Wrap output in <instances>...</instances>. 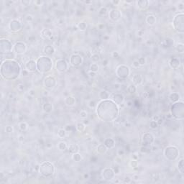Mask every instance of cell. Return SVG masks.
Masks as SVG:
<instances>
[{
  "label": "cell",
  "instance_id": "cell-28",
  "mask_svg": "<svg viewBox=\"0 0 184 184\" xmlns=\"http://www.w3.org/2000/svg\"><path fill=\"white\" fill-rule=\"evenodd\" d=\"M146 22L148 25H153L156 22V18L154 15H149L147 17Z\"/></svg>",
  "mask_w": 184,
  "mask_h": 184
},
{
  "label": "cell",
  "instance_id": "cell-2",
  "mask_svg": "<svg viewBox=\"0 0 184 184\" xmlns=\"http://www.w3.org/2000/svg\"><path fill=\"white\" fill-rule=\"evenodd\" d=\"M21 73L20 66L18 63L13 60H5L1 65L2 77L8 81H13L19 77Z\"/></svg>",
  "mask_w": 184,
  "mask_h": 184
},
{
  "label": "cell",
  "instance_id": "cell-15",
  "mask_svg": "<svg viewBox=\"0 0 184 184\" xmlns=\"http://www.w3.org/2000/svg\"><path fill=\"white\" fill-rule=\"evenodd\" d=\"M109 97H111L112 101H113L114 102L117 104H120L123 103L124 101V97L123 95L121 94H119V93H114L112 94Z\"/></svg>",
  "mask_w": 184,
  "mask_h": 184
},
{
  "label": "cell",
  "instance_id": "cell-5",
  "mask_svg": "<svg viewBox=\"0 0 184 184\" xmlns=\"http://www.w3.org/2000/svg\"><path fill=\"white\" fill-rule=\"evenodd\" d=\"M55 171L54 165L50 162H42L40 165V173L45 177H50L52 176Z\"/></svg>",
  "mask_w": 184,
  "mask_h": 184
},
{
  "label": "cell",
  "instance_id": "cell-30",
  "mask_svg": "<svg viewBox=\"0 0 184 184\" xmlns=\"http://www.w3.org/2000/svg\"><path fill=\"white\" fill-rule=\"evenodd\" d=\"M41 34L44 38H50L52 35V32L50 31V30L49 29H44L43 30V31L41 32Z\"/></svg>",
  "mask_w": 184,
  "mask_h": 184
},
{
  "label": "cell",
  "instance_id": "cell-51",
  "mask_svg": "<svg viewBox=\"0 0 184 184\" xmlns=\"http://www.w3.org/2000/svg\"><path fill=\"white\" fill-rule=\"evenodd\" d=\"M88 75H89V76H90V77H94V76H96V73H94V72H92V71H90L89 73H88Z\"/></svg>",
  "mask_w": 184,
  "mask_h": 184
},
{
  "label": "cell",
  "instance_id": "cell-43",
  "mask_svg": "<svg viewBox=\"0 0 184 184\" xmlns=\"http://www.w3.org/2000/svg\"><path fill=\"white\" fill-rule=\"evenodd\" d=\"M99 56L98 54H94V55H92V56H91V60H92V61L94 63L98 62V61L99 60Z\"/></svg>",
  "mask_w": 184,
  "mask_h": 184
},
{
  "label": "cell",
  "instance_id": "cell-22",
  "mask_svg": "<svg viewBox=\"0 0 184 184\" xmlns=\"http://www.w3.org/2000/svg\"><path fill=\"white\" fill-rule=\"evenodd\" d=\"M69 151L72 154H74V153H78L79 151V147L78 146L76 145V144H71L69 147Z\"/></svg>",
  "mask_w": 184,
  "mask_h": 184
},
{
  "label": "cell",
  "instance_id": "cell-11",
  "mask_svg": "<svg viewBox=\"0 0 184 184\" xmlns=\"http://www.w3.org/2000/svg\"><path fill=\"white\" fill-rule=\"evenodd\" d=\"M82 61H83V58L78 54H73L70 58V63L74 67L80 66L82 63Z\"/></svg>",
  "mask_w": 184,
  "mask_h": 184
},
{
  "label": "cell",
  "instance_id": "cell-29",
  "mask_svg": "<svg viewBox=\"0 0 184 184\" xmlns=\"http://www.w3.org/2000/svg\"><path fill=\"white\" fill-rule=\"evenodd\" d=\"M43 109L45 112L49 113L53 110V105L50 103H45L43 104Z\"/></svg>",
  "mask_w": 184,
  "mask_h": 184
},
{
  "label": "cell",
  "instance_id": "cell-40",
  "mask_svg": "<svg viewBox=\"0 0 184 184\" xmlns=\"http://www.w3.org/2000/svg\"><path fill=\"white\" fill-rule=\"evenodd\" d=\"M78 29H79L80 30L84 31V30H85L86 29L87 25H86V24L85 22H81V23L78 25Z\"/></svg>",
  "mask_w": 184,
  "mask_h": 184
},
{
  "label": "cell",
  "instance_id": "cell-14",
  "mask_svg": "<svg viewBox=\"0 0 184 184\" xmlns=\"http://www.w3.org/2000/svg\"><path fill=\"white\" fill-rule=\"evenodd\" d=\"M57 70L60 72H65L68 69V64L64 60H58L56 63Z\"/></svg>",
  "mask_w": 184,
  "mask_h": 184
},
{
  "label": "cell",
  "instance_id": "cell-8",
  "mask_svg": "<svg viewBox=\"0 0 184 184\" xmlns=\"http://www.w3.org/2000/svg\"><path fill=\"white\" fill-rule=\"evenodd\" d=\"M116 74L120 78H127L130 74V70L127 66L120 65L116 70Z\"/></svg>",
  "mask_w": 184,
  "mask_h": 184
},
{
  "label": "cell",
  "instance_id": "cell-52",
  "mask_svg": "<svg viewBox=\"0 0 184 184\" xmlns=\"http://www.w3.org/2000/svg\"><path fill=\"white\" fill-rule=\"evenodd\" d=\"M131 165L133 166V167H136L137 165V162L136 160H132L131 162Z\"/></svg>",
  "mask_w": 184,
  "mask_h": 184
},
{
  "label": "cell",
  "instance_id": "cell-48",
  "mask_svg": "<svg viewBox=\"0 0 184 184\" xmlns=\"http://www.w3.org/2000/svg\"><path fill=\"white\" fill-rule=\"evenodd\" d=\"M5 130H6L7 133H12L13 132H14V129H13L12 127H11V126H7V127H6Z\"/></svg>",
  "mask_w": 184,
  "mask_h": 184
},
{
  "label": "cell",
  "instance_id": "cell-31",
  "mask_svg": "<svg viewBox=\"0 0 184 184\" xmlns=\"http://www.w3.org/2000/svg\"><path fill=\"white\" fill-rule=\"evenodd\" d=\"M75 102H76L75 99H74L73 97L69 96V97H68L66 99V104L69 105V106H73V105L75 104Z\"/></svg>",
  "mask_w": 184,
  "mask_h": 184
},
{
  "label": "cell",
  "instance_id": "cell-13",
  "mask_svg": "<svg viewBox=\"0 0 184 184\" xmlns=\"http://www.w3.org/2000/svg\"><path fill=\"white\" fill-rule=\"evenodd\" d=\"M56 84V81L55 80V78L52 76H47L44 81V86L47 88H53L55 87Z\"/></svg>",
  "mask_w": 184,
  "mask_h": 184
},
{
  "label": "cell",
  "instance_id": "cell-23",
  "mask_svg": "<svg viewBox=\"0 0 184 184\" xmlns=\"http://www.w3.org/2000/svg\"><path fill=\"white\" fill-rule=\"evenodd\" d=\"M179 99H180L179 94H178V93H175V92L172 93V94L170 95V97H169V99H170V101H171V102H173V103L178 102Z\"/></svg>",
  "mask_w": 184,
  "mask_h": 184
},
{
  "label": "cell",
  "instance_id": "cell-47",
  "mask_svg": "<svg viewBox=\"0 0 184 184\" xmlns=\"http://www.w3.org/2000/svg\"><path fill=\"white\" fill-rule=\"evenodd\" d=\"M87 112L85 111V110H81V112H80V117L83 119L86 118L87 117Z\"/></svg>",
  "mask_w": 184,
  "mask_h": 184
},
{
  "label": "cell",
  "instance_id": "cell-38",
  "mask_svg": "<svg viewBox=\"0 0 184 184\" xmlns=\"http://www.w3.org/2000/svg\"><path fill=\"white\" fill-rule=\"evenodd\" d=\"M85 125L83 124V123H81V122H79V123H78L77 125H76V129H77V130H78V132H83L84 130H85Z\"/></svg>",
  "mask_w": 184,
  "mask_h": 184
},
{
  "label": "cell",
  "instance_id": "cell-36",
  "mask_svg": "<svg viewBox=\"0 0 184 184\" xmlns=\"http://www.w3.org/2000/svg\"><path fill=\"white\" fill-rule=\"evenodd\" d=\"M128 91H129L130 94H134V93L137 91V87L135 86V85L134 84L130 85V86L128 88Z\"/></svg>",
  "mask_w": 184,
  "mask_h": 184
},
{
  "label": "cell",
  "instance_id": "cell-25",
  "mask_svg": "<svg viewBox=\"0 0 184 184\" xmlns=\"http://www.w3.org/2000/svg\"><path fill=\"white\" fill-rule=\"evenodd\" d=\"M180 65V61L177 58H173V59L170 61V66L171 67L172 69H178Z\"/></svg>",
  "mask_w": 184,
  "mask_h": 184
},
{
  "label": "cell",
  "instance_id": "cell-32",
  "mask_svg": "<svg viewBox=\"0 0 184 184\" xmlns=\"http://www.w3.org/2000/svg\"><path fill=\"white\" fill-rule=\"evenodd\" d=\"M99 96L101 97V99H102L103 100H106L109 99V97H110V94L106 91H101L100 92Z\"/></svg>",
  "mask_w": 184,
  "mask_h": 184
},
{
  "label": "cell",
  "instance_id": "cell-46",
  "mask_svg": "<svg viewBox=\"0 0 184 184\" xmlns=\"http://www.w3.org/2000/svg\"><path fill=\"white\" fill-rule=\"evenodd\" d=\"M106 12H107V11H106V9L105 7H104V6L101 7L99 10V14L100 15H105Z\"/></svg>",
  "mask_w": 184,
  "mask_h": 184
},
{
  "label": "cell",
  "instance_id": "cell-17",
  "mask_svg": "<svg viewBox=\"0 0 184 184\" xmlns=\"http://www.w3.org/2000/svg\"><path fill=\"white\" fill-rule=\"evenodd\" d=\"M22 28V25L19 20L13 19L10 23V28L12 31H18Z\"/></svg>",
  "mask_w": 184,
  "mask_h": 184
},
{
  "label": "cell",
  "instance_id": "cell-21",
  "mask_svg": "<svg viewBox=\"0 0 184 184\" xmlns=\"http://www.w3.org/2000/svg\"><path fill=\"white\" fill-rule=\"evenodd\" d=\"M104 144L105 145V146L107 148H109V149H112V148H113L115 146V142L112 138H107L106 140H105Z\"/></svg>",
  "mask_w": 184,
  "mask_h": 184
},
{
  "label": "cell",
  "instance_id": "cell-37",
  "mask_svg": "<svg viewBox=\"0 0 184 184\" xmlns=\"http://www.w3.org/2000/svg\"><path fill=\"white\" fill-rule=\"evenodd\" d=\"M99 70V66L97 63H92L90 66V71L92 72L96 73Z\"/></svg>",
  "mask_w": 184,
  "mask_h": 184
},
{
  "label": "cell",
  "instance_id": "cell-10",
  "mask_svg": "<svg viewBox=\"0 0 184 184\" xmlns=\"http://www.w3.org/2000/svg\"><path fill=\"white\" fill-rule=\"evenodd\" d=\"M27 50L26 45L22 42H17V43L14 45V50L15 53L17 55H22L25 53Z\"/></svg>",
  "mask_w": 184,
  "mask_h": 184
},
{
  "label": "cell",
  "instance_id": "cell-49",
  "mask_svg": "<svg viewBox=\"0 0 184 184\" xmlns=\"http://www.w3.org/2000/svg\"><path fill=\"white\" fill-rule=\"evenodd\" d=\"M137 61L140 63V65H144L145 63V59L144 58H140L139 59L137 60Z\"/></svg>",
  "mask_w": 184,
  "mask_h": 184
},
{
  "label": "cell",
  "instance_id": "cell-34",
  "mask_svg": "<svg viewBox=\"0 0 184 184\" xmlns=\"http://www.w3.org/2000/svg\"><path fill=\"white\" fill-rule=\"evenodd\" d=\"M58 149L60 150H65L68 147V145H67V144L65 142H60L58 144Z\"/></svg>",
  "mask_w": 184,
  "mask_h": 184
},
{
  "label": "cell",
  "instance_id": "cell-50",
  "mask_svg": "<svg viewBox=\"0 0 184 184\" xmlns=\"http://www.w3.org/2000/svg\"><path fill=\"white\" fill-rule=\"evenodd\" d=\"M132 66H133L134 68H135V69H137V68H138V67L140 66V63H138L137 60H134V61H133V63H132Z\"/></svg>",
  "mask_w": 184,
  "mask_h": 184
},
{
  "label": "cell",
  "instance_id": "cell-35",
  "mask_svg": "<svg viewBox=\"0 0 184 184\" xmlns=\"http://www.w3.org/2000/svg\"><path fill=\"white\" fill-rule=\"evenodd\" d=\"M73 160H74V161H76V162H79V161H81V155L79 154V153H74V154H73Z\"/></svg>",
  "mask_w": 184,
  "mask_h": 184
},
{
  "label": "cell",
  "instance_id": "cell-12",
  "mask_svg": "<svg viewBox=\"0 0 184 184\" xmlns=\"http://www.w3.org/2000/svg\"><path fill=\"white\" fill-rule=\"evenodd\" d=\"M115 173L113 171V169L112 168H105L104 170H103L102 171V178L104 180H112L114 176Z\"/></svg>",
  "mask_w": 184,
  "mask_h": 184
},
{
  "label": "cell",
  "instance_id": "cell-4",
  "mask_svg": "<svg viewBox=\"0 0 184 184\" xmlns=\"http://www.w3.org/2000/svg\"><path fill=\"white\" fill-rule=\"evenodd\" d=\"M171 114L175 118L178 119H182L183 118L184 114V104L181 102H175L171 106Z\"/></svg>",
  "mask_w": 184,
  "mask_h": 184
},
{
  "label": "cell",
  "instance_id": "cell-20",
  "mask_svg": "<svg viewBox=\"0 0 184 184\" xmlns=\"http://www.w3.org/2000/svg\"><path fill=\"white\" fill-rule=\"evenodd\" d=\"M132 82H133V84L134 85H140L142 82V77L139 74H134L132 76Z\"/></svg>",
  "mask_w": 184,
  "mask_h": 184
},
{
  "label": "cell",
  "instance_id": "cell-24",
  "mask_svg": "<svg viewBox=\"0 0 184 184\" xmlns=\"http://www.w3.org/2000/svg\"><path fill=\"white\" fill-rule=\"evenodd\" d=\"M107 147L105 146L104 144H100L99 146L97 147V152L99 154H101V155H103V154H105L107 151Z\"/></svg>",
  "mask_w": 184,
  "mask_h": 184
},
{
  "label": "cell",
  "instance_id": "cell-6",
  "mask_svg": "<svg viewBox=\"0 0 184 184\" xmlns=\"http://www.w3.org/2000/svg\"><path fill=\"white\" fill-rule=\"evenodd\" d=\"M183 18V13L181 12L175 16L173 20V25L174 27V29L181 34L184 32Z\"/></svg>",
  "mask_w": 184,
  "mask_h": 184
},
{
  "label": "cell",
  "instance_id": "cell-27",
  "mask_svg": "<svg viewBox=\"0 0 184 184\" xmlns=\"http://www.w3.org/2000/svg\"><path fill=\"white\" fill-rule=\"evenodd\" d=\"M44 53H45L46 55H47V56H51V55H53L54 53H55V49L51 45H47V46L45 47Z\"/></svg>",
  "mask_w": 184,
  "mask_h": 184
},
{
  "label": "cell",
  "instance_id": "cell-44",
  "mask_svg": "<svg viewBox=\"0 0 184 184\" xmlns=\"http://www.w3.org/2000/svg\"><path fill=\"white\" fill-rule=\"evenodd\" d=\"M66 131H65L63 129H60L59 131H58V135L60 138H63V137H65V136H66Z\"/></svg>",
  "mask_w": 184,
  "mask_h": 184
},
{
  "label": "cell",
  "instance_id": "cell-45",
  "mask_svg": "<svg viewBox=\"0 0 184 184\" xmlns=\"http://www.w3.org/2000/svg\"><path fill=\"white\" fill-rule=\"evenodd\" d=\"M158 125H158V123L157 121H151L150 123V127L152 128V129H156V128H158Z\"/></svg>",
  "mask_w": 184,
  "mask_h": 184
},
{
  "label": "cell",
  "instance_id": "cell-9",
  "mask_svg": "<svg viewBox=\"0 0 184 184\" xmlns=\"http://www.w3.org/2000/svg\"><path fill=\"white\" fill-rule=\"evenodd\" d=\"M13 48V45L10 41L7 40H1L0 42V50L2 54H6V53L12 52V50Z\"/></svg>",
  "mask_w": 184,
  "mask_h": 184
},
{
  "label": "cell",
  "instance_id": "cell-16",
  "mask_svg": "<svg viewBox=\"0 0 184 184\" xmlns=\"http://www.w3.org/2000/svg\"><path fill=\"white\" fill-rule=\"evenodd\" d=\"M25 69L28 72H35L37 69V63L33 60H30L25 63Z\"/></svg>",
  "mask_w": 184,
  "mask_h": 184
},
{
  "label": "cell",
  "instance_id": "cell-19",
  "mask_svg": "<svg viewBox=\"0 0 184 184\" xmlns=\"http://www.w3.org/2000/svg\"><path fill=\"white\" fill-rule=\"evenodd\" d=\"M142 141H143L144 145H150V144L154 141V137L151 134L147 133L143 135Z\"/></svg>",
  "mask_w": 184,
  "mask_h": 184
},
{
  "label": "cell",
  "instance_id": "cell-18",
  "mask_svg": "<svg viewBox=\"0 0 184 184\" xmlns=\"http://www.w3.org/2000/svg\"><path fill=\"white\" fill-rule=\"evenodd\" d=\"M109 17H110V19L114 22L118 21L121 17V12L118 10H115V9L112 10L111 12H109Z\"/></svg>",
  "mask_w": 184,
  "mask_h": 184
},
{
  "label": "cell",
  "instance_id": "cell-39",
  "mask_svg": "<svg viewBox=\"0 0 184 184\" xmlns=\"http://www.w3.org/2000/svg\"><path fill=\"white\" fill-rule=\"evenodd\" d=\"M178 170L181 173H183V160L181 159L180 162H178Z\"/></svg>",
  "mask_w": 184,
  "mask_h": 184
},
{
  "label": "cell",
  "instance_id": "cell-3",
  "mask_svg": "<svg viewBox=\"0 0 184 184\" xmlns=\"http://www.w3.org/2000/svg\"><path fill=\"white\" fill-rule=\"evenodd\" d=\"M53 68V61L47 56H42L37 60V69L41 73H47Z\"/></svg>",
  "mask_w": 184,
  "mask_h": 184
},
{
  "label": "cell",
  "instance_id": "cell-1",
  "mask_svg": "<svg viewBox=\"0 0 184 184\" xmlns=\"http://www.w3.org/2000/svg\"><path fill=\"white\" fill-rule=\"evenodd\" d=\"M97 114L102 121L112 122L118 117L119 108L112 100H103L97 105Z\"/></svg>",
  "mask_w": 184,
  "mask_h": 184
},
{
  "label": "cell",
  "instance_id": "cell-26",
  "mask_svg": "<svg viewBox=\"0 0 184 184\" xmlns=\"http://www.w3.org/2000/svg\"><path fill=\"white\" fill-rule=\"evenodd\" d=\"M137 6H139L142 10H145L146 9L147 7L148 6V4L149 2L148 1H145V0H141V1H138L137 2Z\"/></svg>",
  "mask_w": 184,
  "mask_h": 184
},
{
  "label": "cell",
  "instance_id": "cell-33",
  "mask_svg": "<svg viewBox=\"0 0 184 184\" xmlns=\"http://www.w3.org/2000/svg\"><path fill=\"white\" fill-rule=\"evenodd\" d=\"M3 55H4V56L6 57L5 59L8 60H13L15 58V55L12 52L6 53V54H3Z\"/></svg>",
  "mask_w": 184,
  "mask_h": 184
},
{
  "label": "cell",
  "instance_id": "cell-42",
  "mask_svg": "<svg viewBox=\"0 0 184 184\" xmlns=\"http://www.w3.org/2000/svg\"><path fill=\"white\" fill-rule=\"evenodd\" d=\"M176 48H177V50H178L179 53H183V50H184L183 44L178 43V45H177V47H176Z\"/></svg>",
  "mask_w": 184,
  "mask_h": 184
},
{
  "label": "cell",
  "instance_id": "cell-7",
  "mask_svg": "<svg viewBox=\"0 0 184 184\" xmlns=\"http://www.w3.org/2000/svg\"><path fill=\"white\" fill-rule=\"evenodd\" d=\"M164 155L166 159L169 160H175L178 156L179 155V152H178L177 147L173 146H169L165 148L164 151Z\"/></svg>",
  "mask_w": 184,
  "mask_h": 184
},
{
  "label": "cell",
  "instance_id": "cell-41",
  "mask_svg": "<svg viewBox=\"0 0 184 184\" xmlns=\"http://www.w3.org/2000/svg\"><path fill=\"white\" fill-rule=\"evenodd\" d=\"M19 128H20V130H22V131L26 130L28 129V125H27V123L25 122H21V123L19 124Z\"/></svg>",
  "mask_w": 184,
  "mask_h": 184
}]
</instances>
